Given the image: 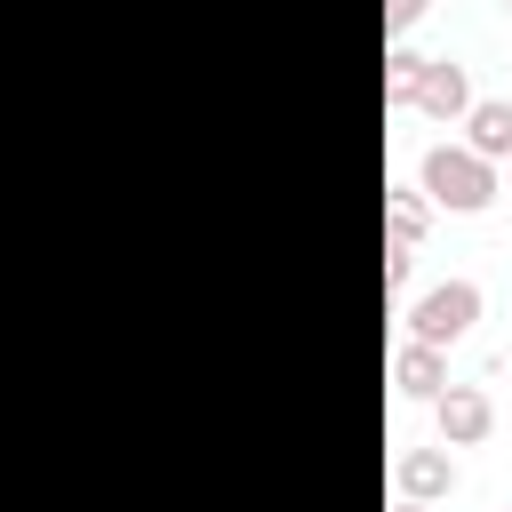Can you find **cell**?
<instances>
[{
	"label": "cell",
	"mask_w": 512,
	"mask_h": 512,
	"mask_svg": "<svg viewBox=\"0 0 512 512\" xmlns=\"http://www.w3.org/2000/svg\"><path fill=\"white\" fill-rule=\"evenodd\" d=\"M424 232V208H416V192H392V248H408Z\"/></svg>",
	"instance_id": "obj_9"
},
{
	"label": "cell",
	"mask_w": 512,
	"mask_h": 512,
	"mask_svg": "<svg viewBox=\"0 0 512 512\" xmlns=\"http://www.w3.org/2000/svg\"><path fill=\"white\" fill-rule=\"evenodd\" d=\"M504 8H512V0H504Z\"/></svg>",
	"instance_id": "obj_12"
},
{
	"label": "cell",
	"mask_w": 512,
	"mask_h": 512,
	"mask_svg": "<svg viewBox=\"0 0 512 512\" xmlns=\"http://www.w3.org/2000/svg\"><path fill=\"white\" fill-rule=\"evenodd\" d=\"M416 16H424V0H384V24H392V32H408Z\"/></svg>",
	"instance_id": "obj_10"
},
{
	"label": "cell",
	"mask_w": 512,
	"mask_h": 512,
	"mask_svg": "<svg viewBox=\"0 0 512 512\" xmlns=\"http://www.w3.org/2000/svg\"><path fill=\"white\" fill-rule=\"evenodd\" d=\"M416 80H424V56H408V48L384 56V96L392 104H416Z\"/></svg>",
	"instance_id": "obj_8"
},
{
	"label": "cell",
	"mask_w": 512,
	"mask_h": 512,
	"mask_svg": "<svg viewBox=\"0 0 512 512\" xmlns=\"http://www.w3.org/2000/svg\"><path fill=\"white\" fill-rule=\"evenodd\" d=\"M480 160H512V104H472V144Z\"/></svg>",
	"instance_id": "obj_5"
},
{
	"label": "cell",
	"mask_w": 512,
	"mask_h": 512,
	"mask_svg": "<svg viewBox=\"0 0 512 512\" xmlns=\"http://www.w3.org/2000/svg\"><path fill=\"white\" fill-rule=\"evenodd\" d=\"M400 392H440V352L432 344H408L400 352Z\"/></svg>",
	"instance_id": "obj_7"
},
{
	"label": "cell",
	"mask_w": 512,
	"mask_h": 512,
	"mask_svg": "<svg viewBox=\"0 0 512 512\" xmlns=\"http://www.w3.org/2000/svg\"><path fill=\"white\" fill-rule=\"evenodd\" d=\"M416 104H424V112H440V120H456V112L472 104V88H464V72H456V64H424Z\"/></svg>",
	"instance_id": "obj_4"
},
{
	"label": "cell",
	"mask_w": 512,
	"mask_h": 512,
	"mask_svg": "<svg viewBox=\"0 0 512 512\" xmlns=\"http://www.w3.org/2000/svg\"><path fill=\"white\" fill-rule=\"evenodd\" d=\"M488 424H496L488 392H472V384H448V392H440V432H448V440H480Z\"/></svg>",
	"instance_id": "obj_3"
},
{
	"label": "cell",
	"mask_w": 512,
	"mask_h": 512,
	"mask_svg": "<svg viewBox=\"0 0 512 512\" xmlns=\"http://www.w3.org/2000/svg\"><path fill=\"white\" fill-rule=\"evenodd\" d=\"M400 512H424V504H400Z\"/></svg>",
	"instance_id": "obj_11"
},
{
	"label": "cell",
	"mask_w": 512,
	"mask_h": 512,
	"mask_svg": "<svg viewBox=\"0 0 512 512\" xmlns=\"http://www.w3.org/2000/svg\"><path fill=\"white\" fill-rule=\"evenodd\" d=\"M424 192H432L440 208H464V216H472V208H488L496 184H488V160H480V152H464V144H432V152H424Z\"/></svg>",
	"instance_id": "obj_1"
},
{
	"label": "cell",
	"mask_w": 512,
	"mask_h": 512,
	"mask_svg": "<svg viewBox=\"0 0 512 512\" xmlns=\"http://www.w3.org/2000/svg\"><path fill=\"white\" fill-rule=\"evenodd\" d=\"M448 480H456V464H448V456H440V448H416V456H408V464H400V488H408V496H416V504H424V496H440V488H448Z\"/></svg>",
	"instance_id": "obj_6"
},
{
	"label": "cell",
	"mask_w": 512,
	"mask_h": 512,
	"mask_svg": "<svg viewBox=\"0 0 512 512\" xmlns=\"http://www.w3.org/2000/svg\"><path fill=\"white\" fill-rule=\"evenodd\" d=\"M408 320H416V344H432V352H440V344H456V336L480 320V288H472V280H448V288H432Z\"/></svg>",
	"instance_id": "obj_2"
}]
</instances>
